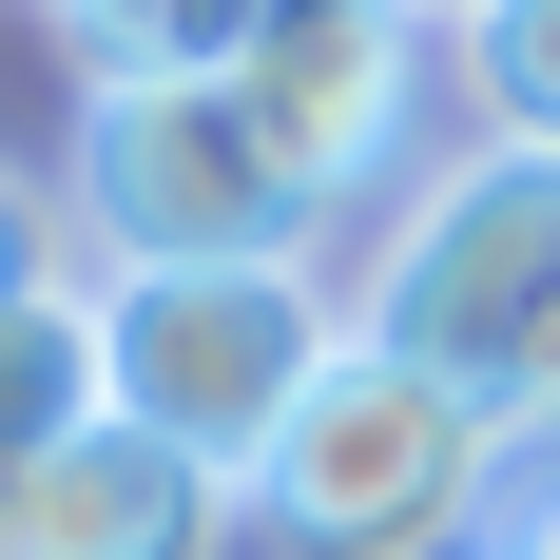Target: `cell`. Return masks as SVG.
<instances>
[{
    "instance_id": "11",
    "label": "cell",
    "mask_w": 560,
    "mask_h": 560,
    "mask_svg": "<svg viewBox=\"0 0 560 560\" xmlns=\"http://www.w3.org/2000/svg\"><path fill=\"white\" fill-rule=\"evenodd\" d=\"M503 560H560V464H522V483H503Z\"/></svg>"
},
{
    "instance_id": "1",
    "label": "cell",
    "mask_w": 560,
    "mask_h": 560,
    "mask_svg": "<svg viewBox=\"0 0 560 560\" xmlns=\"http://www.w3.org/2000/svg\"><path fill=\"white\" fill-rule=\"evenodd\" d=\"M503 483H522V425H503V406L445 387L425 348L348 329L329 387L290 406V445L252 464V522H271V560H445Z\"/></svg>"
},
{
    "instance_id": "3",
    "label": "cell",
    "mask_w": 560,
    "mask_h": 560,
    "mask_svg": "<svg viewBox=\"0 0 560 560\" xmlns=\"http://www.w3.org/2000/svg\"><path fill=\"white\" fill-rule=\"evenodd\" d=\"M368 329L483 387L522 445H560V155L464 136L387 232H368Z\"/></svg>"
},
{
    "instance_id": "5",
    "label": "cell",
    "mask_w": 560,
    "mask_h": 560,
    "mask_svg": "<svg viewBox=\"0 0 560 560\" xmlns=\"http://www.w3.org/2000/svg\"><path fill=\"white\" fill-rule=\"evenodd\" d=\"M232 97H252V136L290 155V194L348 213V194L406 155V116H425V20H387V0H290L271 39L232 58Z\"/></svg>"
},
{
    "instance_id": "2",
    "label": "cell",
    "mask_w": 560,
    "mask_h": 560,
    "mask_svg": "<svg viewBox=\"0 0 560 560\" xmlns=\"http://www.w3.org/2000/svg\"><path fill=\"white\" fill-rule=\"evenodd\" d=\"M368 329L310 252H252V271H97V406L155 425L174 464H213L252 503V464L290 445V406L329 387V348Z\"/></svg>"
},
{
    "instance_id": "13",
    "label": "cell",
    "mask_w": 560,
    "mask_h": 560,
    "mask_svg": "<svg viewBox=\"0 0 560 560\" xmlns=\"http://www.w3.org/2000/svg\"><path fill=\"white\" fill-rule=\"evenodd\" d=\"M0 560H20V483H0Z\"/></svg>"
},
{
    "instance_id": "7",
    "label": "cell",
    "mask_w": 560,
    "mask_h": 560,
    "mask_svg": "<svg viewBox=\"0 0 560 560\" xmlns=\"http://www.w3.org/2000/svg\"><path fill=\"white\" fill-rule=\"evenodd\" d=\"M97 425V290H0V483Z\"/></svg>"
},
{
    "instance_id": "10",
    "label": "cell",
    "mask_w": 560,
    "mask_h": 560,
    "mask_svg": "<svg viewBox=\"0 0 560 560\" xmlns=\"http://www.w3.org/2000/svg\"><path fill=\"white\" fill-rule=\"evenodd\" d=\"M20 20H58V39H78V97H97V78H116V39H136L155 0H20Z\"/></svg>"
},
{
    "instance_id": "8",
    "label": "cell",
    "mask_w": 560,
    "mask_h": 560,
    "mask_svg": "<svg viewBox=\"0 0 560 560\" xmlns=\"http://www.w3.org/2000/svg\"><path fill=\"white\" fill-rule=\"evenodd\" d=\"M445 78H464V116H483L503 155H560V0H483L445 39Z\"/></svg>"
},
{
    "instance_id": "4",
    "label": "cell",
    "mask_w": 560,
    "mask_h": 560,
    "mask_svg": "<svg viewBox=\"0 0 560 560\" xmlns=\"http://www.w3.org/2000/svg\"><path fill=\"white\" fill-rule=\"evenodd\" d=\"M58 213L97 271H252V252H310V194L290 155L252 136L232 78H97V97L58 116Z\"/></svg>"
},
{
    "instance_id": "6",
    "label": "cell",
    "mask_w": 560,
    "mask_h": 560,
    "mask_svg": "<svg viewBox=\"0 0 560 560\" xmlns=\"http://www.w3.org/2000/svg\"><path fill=\"white\" fill-rule=\"evenodd\" d=\"M232 522L252 503H232L213 464H174L155 425H116V406L78 425V445L20 464V560H213Z\"/></svg>"
},
{
    "instance_id": "12",
    "label": "cell",
    "mask_w": 560,
    "mask_h": 560,
    "mask_svg": "<svg viewBox=\"0 0 560 560\" xmlns=\"http://www.w3.org/2000/svg\"><path fill=\"white\" fill-rule=\"evenodd\" d=\"M387 20H425V39H464V20H483V0H387Z\"/></svg>"
},
{
    "instance_id": "9",
    "label": "cell",
    "mask_w": 560,
    "mask_h": 560,
    "mask_svg": "<svg viewBox=\"0 0 560 560\" xmlns=\"http://www.w3.org/2000/svg\"><path fill=\"white\" fill-rule=\"evenodd\" d=\"M0 290H97V252H78V213H58V174L0 155Z\"/></svg>"
}]
</instances>
